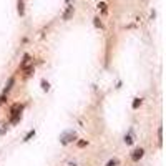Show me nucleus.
Here are the masks:
<instances>
[{
    "instance_id": "15",
    "label": "nucleus",
    "mask_w": 166,
    "mask_h": 166,
    "mask_svg": "<svg viewBox=\"0 0 166 166\" xmlns=\"http://www.w3.org/2000/svg\"><path fill=\"white\" fill-rule=\"evenodd\" d=\"M93 23H95V27H100V28H101V22H100V19H95Z\"/></svg>"
},
{
    "instance_id": "5",
    "label": "nucleus",
    "mask_w": 166,
    "mask_h": 166,
    "mask_svg": "<svg viewBox=\"0 0 166 166\" xmlns=\"http://www.w3.org/2000/svg\"><path fill=\"white\" fill-rule=\"evenodd\" d=\"M30 65V55H25V57H23V62H22V65H20V67H22V68H25V67H28Z\"/></svg>"
},
{
    "instance_id": "11",
    "label": "nucleus",
    "mask_w": 166,
    "mask_h": 166,
    "mask_svg": "<svg viewBox=\"0 0 166 166\" xmlns=\"http://www.w3.org/2000/svg\"><path fill=\"white\" fill-rule=\"evenodd\" d=\"M42 88L47 91V90H50V85H48V81H45V80H42Z\"/></svg>"
},
{
    "instance_id": "3",
    "label": "nucleus",
    "mask_w": 166,
    "mask_h": 166,
    "mask_svg": "<svg viewBox=\"0 0 166 166\" xmlns=\"http://www.w3.org/2000/svg\"><path fill=\"white\" fill-rule=\"evenodd\" d=\"M143 155H145V151H143L141 148H138V149H135V151H133L131 159H133V161H138V159H141V158H143Z\"/></svg>"
},
{
    "instance_id": "17",
    "label": "nucleus",
    "mask_w": 166,
    "mask_h": 166,
    "mask_svg": "<svg viewBox=\"0 0 166 166\" xmlns=\"http://www.w3.org/2000/svg\"><path fill=\"white\" fill-rule=\"evenodd\" d=\"M78 146H80V148H83V146H87V141H80V143H78Z\"/></svg>"
},
{
    "instance_id": "8",
    "label": "nucleus",
    "mask_w": 166,
    "mask_h": 166,
    "mask_svg": "<svg viewBox=\"0 0 166 166\" xmlns=\"http://www.w3.org/2000/svg\"><path fill=\"white\" fill-rule=\"evenodd\" d=\"M118 163H120V161H118L116 158H113V159H110L106 163V166H118Z\"/></svg>"
},
{
    "instance_id": "18",
    "label": "nucleus",
    "mask_w": 166,
    "mask_h": 166,
    "mask_svg": "<svg viewBox=\"0 0 166 166\" xmlns=\"http://www.w3.org/2000/svg\"><path fill=\"white\" fill-rule=\"evenodd\" d=\"M73 166H75V165H73Z\"/></svg>"
},
{
    "instance_id": "4",
    "label": "nucleus",
    "mask_w": 166,
    "mask_h": 166,
    "mask_svg": "<svg viewBox=\"0 0 166 166\" xmlns=\"http://www.w3.org/2000/svg\"><path fill=\"white\" fill-rule=\"evenodd\" d=\"M73 13H75L73 5H68V9L65 10V13H63V20H70L71 17H73Z\"/></svg>"
},
{
    "instance_id": "1",
    "label": "nucleus",
    "mask_w": 166,
    "mask_h": 166,
    "mask_svg": "<svg viewBox=\"0 0 166 166\" xmlns=\"http://www.w3.org/2000/svg\"><path fill=\"white\" fill-rule=\"evenodd\" d=\"M77 138V135H75V131H65L63 135H62V145H68L71 140H75Z\"/></svg>"
},
{
    "instance_id": "14",
    "label": "nucleus",
    "mask_w": 166,
    "mask_h": 166,
    "mask_svg": "<svg viewBox=\"0 0 166 166\" xmlns=\"http://www.w3.org/2000/svg\"><path fill=\"white\" fill-rule=\"evenodd\" d=\"M125 143H126V145H131V143H133V140H131V136H130V135H128V136H125Z\"/></svg>"
},
{
    "instance_id": "6",
    "label": "nucleus",
    "mask_w": 166,
    "mask_h": 166,
    "mask_svg": "<svg viewBox=\"0 0 166 166\" xmlns=\"http://www.w3.org/2000/svg\"><path fill=\"white\" fill-rule=\"evenodd\" d=\"M13 83H15V80H13V78H9V81H7V85H5V93H7V91H9L10 88L13 87Z\"/></svg>"
},
{
    "instance_id": "10",
    "label": "nucleus",
    "mask_w": 166,
    "mask_h": 166,
    "mask_svg": "<svg viewBox=\"0 0 166 166\" xmlns=\"http://www.w3.org/2000/svg\"><path fill=\"white\" fill-rule=\"evenodd\" d=\"M7 125H5V123H2V125H0V135H3V133H7Z\"/></svg>"
},
{
    "instance_id": "12",
    "label": "nucleus",
    "mask_w": 166,
    "mask_h": 166,
    "mask_svg": "<svg viewBox=\"0 0 166 166\" xmlns=\"http://www.w3.org/2000/svg\"><path fill=\"white\" fill-rule=\"evenodd\" d=\"M140 105H141V100H140V98H136V100L133 101V108H138Z\"/></svg>"
},
{
    "instance_id": "16",
    "label": "nucleus",
    "mask_w": 166,
    "mask_h": 166,
    "mask_svg": "<svg viewBox=\"0 0 166 166\" xmlns=\"http://www.w3.org/2000/svg\"><path fill=\"white\" fill-rule=\"evenodd\" d=\"M98 7H100V9L103 10V12H106V3H103V2H101V3H100Z\"/></svg>"
},
{
    "instance_id": "2",
    "label": "nucleus",
    "mask_w": 166,
    "mask_h": 166,
    "mask_svg": "<svg viewBox=\"0 0 166 166\" xmlns=\"http://www.w3.org/2000/svg\"><path fill=\"white\" fill-rule=\"evenodd\" d=\"M23 110V106L20 105V103H15L13 106L10 108V113H12V116H17V115H20V111Z\"/></svg>"
},
{
    "instance_id": "7",
    "label": "nucleus",
    "mask_w": 166,
    "mask_h": 166,
    "mask_svg": "<svg viewBox=\"0 0 166 166\" xmlns=\"http://www.w3.org/2000/svg\"><path fill=\"white\" fill-rule=\"evenodd\" d=\"M19 13L20 15L25 13V10H23V0H19Z\"/></svg>"
},
{
    "instance_id": "9",
    "label": "nucleus",
    "mask_w": 166,
    "mask_h": 166,
    "mask_svg": "<svg viewBox=\"0 0 166 166\" xmlns=\"http://www.w3.org/2000/svg\"><path fill=\"white\" fill-rule=\"evenodd\" d=\"M33 73V67H25V77H30Z\"/></svg>"
},
{
    "instance_id": "13",
    "label": "nucleus",
    "mask_w": 166,
    "mask_h": 166,
    "mask_svg": "<svg viewBox=\"0 0 166 166\" xmlns=\"http://www.w3.org/2000/svg\"><path fill=\"white\" fill-rule=\"evenodd\" d=\"M33 135H35V131H33V130H32V131H30L28 135H27V136H25V140H23V141H28V140H30V138H32V136H33Z\"/></svg>"
}]
</instances>
